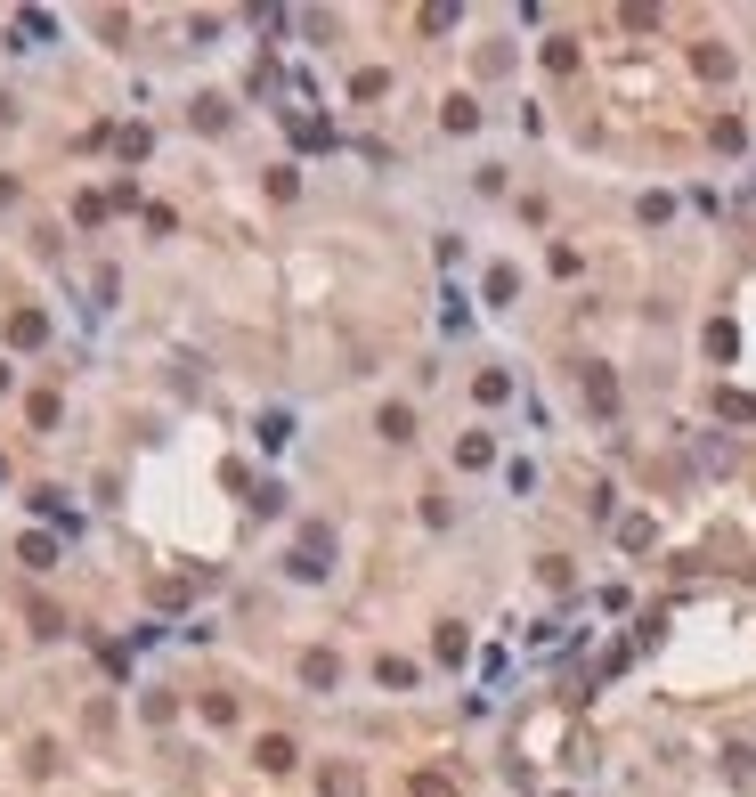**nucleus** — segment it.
Wrapping results in <instances>:
<instances>
[{
    "instance_id": "obj_1",
    "label": "nucleus",
    "mask_w": 756,
    "mask_h": 797,
    "mask_svg": "<svg viewBox=\"0 0 756 797\" xmlns=\"http://www.w3.org/2000/svg\"><path fill=\"white\" fill-rule=\"evenodd\" d=\"M301 684H309V692H334V684H342V659H334V651H301Z\"/></svg>"
},
{
    "instance_id": "obj_2",
    "label": "nucleus",
    "mask_w": 756,
    "mask_h": 797,
    "mask_svg": "<svg viewBox=\"0 0 756 797\" xmlns=\"http://www.w3.org/2000/svg\"><path fill=\"white\" fill-rule=\"evenodd\" d=\"M252 757H261V773H285V765H293L301 749L285 741V732H261V749H252Z\"/></svg>"
},
{
    "instance_id": "obj_3",
    "label": "nucleus",
    "mask_w": 756,
    "mask_h": 797,
    "mask_svg": "<svg viewBox=\"0 0 756 797\" xmlns=\"http://www.w3.org/2000/svg\"><path fill=\"white\" fill-rule=\"evenodd\" d=\"M374 684H383V692H407V684H415V659H391V651H383V659H374Z\"/></svg>"
},
{
    "instance_id": "obj_4",
    "label": "nucleus",
    "mask_w": 756,
    "mask_h": 797,
    "mask_svg": "<svg viewBox=\"0 0 756 797\" xmlns=\"http://www.w3.org/2000/svg\"><path fill=\"white\" fill-rule=\"evenodd\" d=\"M41 334H49V318H41V310H17V318H9V342H17V350H33Z\"/></svg>"
},
{
    "instance_id": "obj_5",
    "label": "nucleus",
    "mask_w": 756,
    "mask_h": 797,
    "mask_svg": "<svg viewBox=\"0 0 756 797\" xmlns=\"http://www.w3.org/2000/svg\"><path fill=\"white\" fill-rule=\"evenodd\" d=\"M326 797H366V773H358V765H334V773H326Z\"/></svg>"
},
{
    "instance_id": "obj_6",
    "label": "nucleus",
    "mask_w": 756,
    "mask_h": 797,
    "mask_svg": "<svg viewBox=\"0 0 756 797\" xmlns=\"http://www.w3.org/2000/svg\"><path fill=\"white\" fill-rule=\"evenodd\" d=\"M374 432H383V440H415V415H407V407H383V415H374Z\"/></svg>"
},
{
    "instance_id": "obj_7",
    "label": "nucleus",
    "mask_w": 756,
    "mask_h": 797,
    "mask_svg": "<svg viewBox=\"0 0 756 797\" xmlns=\"http://www.w3.org/2000/svg\"><path fill=\"white\" fill-rule=\"evenodd\" d=\"M586 399H594V407H602V415H610V407H618V383H610V375H602V366H586Z\"/></svg>"
},
{
    "instance_id": "obj_8",
    "label": "nucleus",
    "mask_w": 756,
    "mask_h": 797,
    "mask_svg": "<svg viewBox=\"0 0 756 797\" xmlns=\"http://www.w3.org/2000/svg\"><path fill=\"white\" fill-rule=\"evenodd\" d=\"M25 619H33V635H66V619H57L49 602H25Z\"/></svg>"
},
{
    "instance_id": "obj_9",
    "label": "nucleus",
    "mask_w": 756,
    "mask_h": 797,
    "mask_svg": "<svg viewBox=\"0 0 756 797\" xmlns=\"http://www.w3.org/2000/svg\"><path fill=\"white\" fill-rule=\"evenodd\" d=\"M439 122H448V131H472V122H480V106H472V98H448V114H439Z\"/></svg>"
},
{
    "instance_id": "obj_10",
    "label": "nucleus",
    "mask_w": 756,
    "mask_h": 797,
    "mask_svg": "<svg viewBox=\"0 0 756 797\" xmlns=\"http://www.w3.org/2000/svg\"><path fill=\"white\" fill-rule=\"evenodd\" d=\"M415 797H456V781H448V773H423V781H415Z\"/></svg>"
},
{
    "instance_id": "obj_11",
    "label": "nucleus",
    "mask_w": 756,
    "mask_h": 797,
    "mask_svg": "<svg viewBox=\"0 0 756 797\" xmlns=\"http://www.w3.org/2000/svg\"><path fill=\"white\" fill-rule=\"evenodd\" d=\"M0 391H9V366H0Z\"/></svg>"
},
{
    "instance_id": "obj_12",
    "label": "nucleus",
    "mask_w": 756,
    "mask_h": 797,
    "mask_svg": "<svg viewBox=\"0 0 756 797\" xmlns=\"http://www.w3.org/2000/svg\"><path fill=\"white\" fill-rule=\"evenodd\" d=\"M0 472H9V456H0Z\"/></svg>"
}]
</instances>
